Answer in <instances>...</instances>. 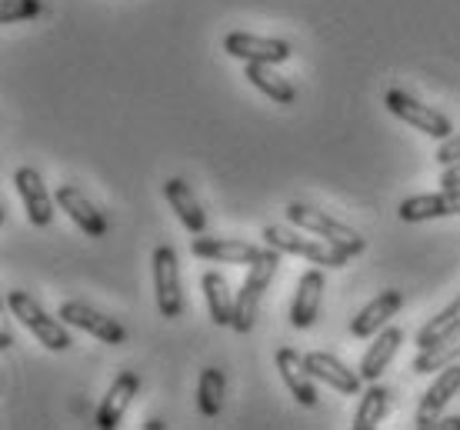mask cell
Returning <instances> with one entry per match:
<instances>
[{
    "instance_id": "6da1fadb",
    "label": "cell",
    "mask_w": 460,
    "mask_h": 430,
    "mask_svg": "<svg viewBox=\"0 0 460 430\" xmlns=\"http://www.w3.org/2000/svg\"><path fill=\"white\" fill-rule=\"evenodd\" d=\"M277 268H280V250L267 244L264 257L253 260L247 277H243V287L237 291V307H234V330L237 334H251L253 324H257V314H261V301L264 294L270 291V280H274Z\"/></svg>"
},
{
    "instance_id": "7a4b0ae2",
    "label": "cell",
    "mask_w": 460,
    "mask_h": 430,
    "mask_svg": "<svg viewBox=\"0 0 460 430\" xmlns=\"http://www.w3.org/2000/svg\"><path fill=\"white\" fill-rule=\"evenodd\" d=\"M7 307H11V314L21 320L31 334H34L40 344H44L47 350H70V330L67 324L60 320V317H50L40 307V303L31 297L27 291H11L7 294Z\"/></svg>"
},
{
    "instance_id": "3957f363",
    "label": "cell",
    "mask_w": 460,
    "mask_h": 430,
    "mask_svg": "<svg viewBox=\"0 0 460 430\" xmlns=\"http://www.w3.org/2000/svg\"><path fill=\"white\" fill-rule=\"evenodd\" d=\"M264 241L270 247H277L280 254H297L307 257L311 264H323V268H344L350 257H357L354 250L347 247H337L331 241H314V237H300V233L288 231V227H277V224H267L264 227Z\"/></svg>"
},
{
    "instance_id": "277c9868",
    "label": "cell",
    "mask_w": 460,
    "mask_h": 430,
    "mask_svg": "<svg viewBox=\"0 0 460 430\" xmlns=\"http://www.w3.org/2000/svg\"><path fill=\"white\" fill-rule=\"evenodd\" d=\"M288 221L297 227V231H307L314 237H323V241H331L337 247H347V250H354V254H364L367 250V241L354 231V227H347V224L334 221L331 214H323L317 207H307V204H288Z\"/></svg>"
},
{
    "instance_id": "5b68a950",
    "label": "cell",
    "mask_w": 460,
    "mask_h": 430,
    "mask_svg": "<svg viewBox=\"0 0 460 430\" xmlns=\"http://www.w3.org/2000/svg\"><path fill=\"white\" fill-rule=\"evenodd\" d=\"M384 107H387L394 117H401L403 124H411L414 130L427 134V137H434V140L454 137V124H450L447 117L440 114V110H434V107L420 104L417 97H411V93L401 91V87H391V91L384 93Z\"/></svg>"
},
{
    "instance_id": "8992f818",
    "label": "cell",
    "mask_w": 460,
    "mask_h": 430,
    "mask_svg": "<svg viewBox=\"0 0 460 430\" xmlns=\"http://www.w3.org/2000/svg\"><path fill=\"white\" fill-rule=\"evenodd\" d=\"M154 291H157V311L164 320H177L184 314V291H181V264L171 244L154 250Z\"/></svg>"
},
{
    "instance_id": "52a82bcc",
    "label": "cell",
    "mask_w": 460,
    "mask_h": 430,
    "mask_svg": "<svg viewBox=\"0 0 460 430\" xmlns=\"http://www.w3.org/2000/svg\"><path fill=\"white\" fill-rule=\"evenodd\" d=\"M58 317L67 327H77V330H84V334H91V338H97V340H104V344H111V347L127 344V327L120 324V320H114V317L93 311L91 303L67 301L64 307H60Z\"/></svg>"
},
{
    "instance_id": "ba28073f",
    "label": "cell",
    "mask_w": 460,
    "mask_h": 430,
    "mask_svg": "<svg viewBox=\"0 0 460 430\" xmlns=\"http://www.w3.org/2000/svg\"><path fill=\"white\" fill-rule=\"evenodd\" d=\"M224 50H227L230 57L243 60V64H284V60L294 57V47L288 40L243 34V31H230L224 37Z\"/></svg>"
},
{
    "instance_id": "9c48e42d",
    "label": "cell",
    "mask_w": 460,
    "mask_h": 430,
    "mask_svg": "<svg viewBox=\"0 0 460 430\" xmlns=\"http://www.w3.org/2000/svg\"><path fill=\"white\" fill-rule=\"evenodd\" d=\"M460 214V187H440L438 194H417L401 200L397 217L403 224H424L438 217H457Z\"/></svg>"
},
{
    "instance_id": "30bf717a",
    "label": "cell",
    "mask_w": 460,
    "mask_h": 430,
    "mask_svg": "<svg viewBox=\"0 0 460 430\" xmlns=\"http://www.w3.org/2000/svg\"><path fill=\"white\" fill-rule=\"evenodd\" d=\"M460 391V364H447L444 371L438 373V381L427 387V394L420 397V404H417V417H414V427L420 430H430L438 427L440 414H444V408H447L450 400L457 397Z\"/></svg>"
},
{
    "instance_id": "8fae6325",
    "label": "cell",
    "mask_w": 460,
    "mask_h": 430,
    "mask_svg": "<svg viewBox=\"0 0 460 430\" xmlns=\"http://www.w3.org/2000/svg\"><path fill=\"white\" fill-rule=\"evenodd\" d=\"M13 184H17V194H21V200H23L27 221L34 224V227H50V221H54V204H58V200L50 197L44 177L37 174L34 167H21V171L13 174Z\"/></svg>"
},
{
    "instance_id": "7c38bea8",
    "label": "cell",
    "mask_w": 460,
    "mask_h": 430,
    "mask_svg": "<svg viewBox=\"0 0 460 430\" xmlns=\"http://www.w3.org/2000/svg\"><path fill=\"white\" fill-rule=\"evenodd\" d=\"M267 247L247 244V241H234V237H194L190 254L200 260H214V264H253L264 257Z\"/></svg>"
},
{
    "instance_id": "4fadbf2b",
    "label": "cell",
    "mask_w": 460,
    "mask_h": 430,
    "mask_svg": "<svg viewBox=\"0 0 460 430\" xmlns=\"http://www.w3.org/2000/svg\"><path fill=\"white\" fill-rule=\"evenodd\" d=\"M304 364H307V371H311L314 381H321L323 387H334L337 394H347V397L360 394V384H364V377L350 371L347 364L337 361L334 354L311 350V354H304Z\"/></svg>"
},
{
    "instance_id": "5bb4252c",
    "label": "cell",
    "mask_w": 460,
    "mask_h": 430,
    "mask_svg": "<svg viewBox=\"0 0 460 430\" xmlns=\"http://www.w3.org/2000/svg\"><path fill=\"white\" fill-rule=\"evenodd\" d=\"M54 200H58V207L67 214L70 221L77 224L87 237H104L107 233V217L101 214V210L93 207L91 200L84 197V190L81 187H74V184H60L58 187V194H54Z\"/></svg>"
},
{
    "instance_id": "9a60e30c",
    "label": "cell",
    "mask_w": 460,
    "mask_h": 430,
    "mask_svg": "<svg viewBox=\"0 0 460 430\" xmlns=\"http://www.w3.org/2000/svg\"><path fill=\"white\" fill-rule=\"evenodd\" d=\"M277 371H280L290 394L297 397L300 408L317 404V387H314V377L307 371V364H304V354H297L294 347H280L277 350Z\"/></svg>"
},
{
    "instance_id": "2e32d148",
    "label": "cell",
    "mask_w": 460,
    "mask_h": 430,
    "mask_svg": "<svg viewBox=\"0 0 460 430\" xmlns=\"http://www.w3.org/2000/svg\"><path fill=\"white\" fill-rule=\"evenodd\" d=\"M323 291H327V284H323L321 270H307L297 280V291H294V301H290V324L297 327V330H307L317 320Z\"/></svg>"
},
{
    "instance_id": "e0dca14e",
    "label": "cell",
    "mask_w": 460,
    "mask_h": 430,
    "mask_svg": "<svg viewBox=\"0 0 460 430\" xmlns=\"http://www.w3.org/2000/svg\"><path fill=\"white\" fill-rule=\"evenodd\" d=\"M140 391V377L134 371H120L117 373V381L111 384L107 397L101 400V408H97V427L101 430H114L120 424V417L127 414L130 408V400L137 397Z\"/></svg>"
},
{
    "instance_id": "ac0fdd59",
    "label": "cell",
    "mask_w": 460,
    "mask_h": 430,
    "mask_svg": "<svg viewBox=\"0 0 460 430\" xmlns=\"http://www.w3.org/2000/svg\"><path fill=\"white\" fill-rule=\"evenodd\" d=\"M401 344H403L401 327H384L380 334H374V344L367 347L364 361H360V367H357V373L364 377V384H374V381H380V373L391 367V361L397 357Z\"/></svg>"
},
{
    "instance_id": "d6986e66",
    "label": "cell",
    "mask_w": 460,
    "mask_h": 430,
    "mask_svg": "<svg viewBox=\"0 0 460 430\" xmlns=\"http://www.w3.org/2000/svg\"><path fill=\"white\" fill-rule=\"evenodd\" d=\"M403 307V294L401 291H384L377 294L374 301L360 311V314L350 320V334H354L357 340H367L374 338V334H380V327L387 324L391 317H397V311Z\"/></svg>"
},
{
    "instance_id": "ffe728a7",
    "label": "cell",
    "mask_w": 460,
    "mask_h": 430,
    "mask_svg": "<svg viewBox=\"0 0 460 430\" xmlns=\"http://www.w3.org/2000/svg\"><path fill=\"white\" fill-rule=\"evenodd\" d=\"M164 200L171 204V210L181 217V224H184L190 233L208 231V214L200 210V204H197L194 190H190V184H187V180H181V177H171V180L164 184Z\"/></svg>"
},
{
    "instance_id": "44dd1931",
    "label": "cell",
    "mask_w": 460,
    "mask_h": 430,
    "mask_svg": "<svg viewBox=\"0 0 460 430\" xmlns=\"http://www.w3.org/2000/svg\"><path fill=\"white\" fill-rule=\"evenodd\" d=\"M243 77L264 93V97H270L274 104H294V101H297V87H294L288 77H280L274 70V64H247V67H243Z\"/></svg>"
},
{
    "instance_id": "7402d4cb",
    "label": "cell",
    "mask_w": 460,
    "mask_h": 430,
    "mask_svg": "<svg viewBox=\"0 0 460 430\" xmlns=\"http://www.w3.org/2000/svg\"><path fill=\"white\" fill-rule=\"evenodd\" d=\"M200 287H204V297H208L210 320H214L217 327L234 324V307H237V297H230V287H227V280H224V274L208 270V274L200 277Z\"/></svg>"
},
{
    "instance_id": "603a6c76",
    "label": "cell",
    "mask_w": 460,
    "mask_h": 430,
    "mask_svg": "<svg viewBox=\"0 0 460 430\" xmlns=\"http://www.w3.org/2000/svg\"><path fill=\"white\" fill-rule=\"evenodd\" d=\"M224 391H227V377L220 367H204L197 377V408L204 417H217L224 410Z\"/></svg>"
},
{
    "instance_id": "cb8c5ba5",
    "label": "cell",
    "mask_w": 460,
    "mask_h": 430,
    "mask_svg": "<svg viewBox=\"0 0 460 430\" xmlns=\"http://www.w3.org/2000/svg\"><path fill=\"white\" fill-rule=\"evenodd\" d=\"M387 410H391V391H387V387H380L377 381H374V384L364 391V397H360V408H357L354 424H350V427L354 430H374L380 420L387 417Z\"/></svg>"
},
{
    "instance_id": "d4e9b609",
    "label": "cell",
    "mask_w": 460,
    "mask_h": 430,
    "mask_svg": "<svg viewBox=\"0 0 460 430\" xmlns=\"http://www.w3.org/2000/svg\"><path fill=\"white\" fill-rule=\"evenodd\" d=\"M457 357H460V330H454V334H447L444 340H438V344H430V347L420 350V354L414 357V364H411V371L414 373L444 371V367L454 364Z\"/></svg>"
},
{
    "instance_id": "484cf974",
    "label": "cell",
    "mask_w": 460,
    "mask_h": 430,
    "mask_svg": "<svg viewBox=\"0 0 460 430\" xmlns=\"http://www.w3.org/2000/svg\"><path fill=\"white\" fill-rule=\"evenodd\" d=\"M454 330H460V297L454 303H447L438 317H430V320L420 327V334H417V347L420 350L430 347V344L444 340L447 334H454Z\"/></svg>"
},
{
    "instance_id": "4316f807",
    "label": "cell",
    "mask_w": 460,
    "mask_h": 430,
    "mask_svg": "<svg viewBox=\"0 0 460 430\" xmlns=\"http://www.w3.org/2000/svg\"><path fill=\"white\" fill-rule=\"evenodd\" d=\"M40 13H44V0H4L0 4V23L34 21Z\"/></svg>"
},
{
    "instance_id": "83f0119b",
    "label": "cell",
    "mask_w": 460,
    "mask_h": 430,
    "mask_svg": "<svg viewBox=\"0 0 460 430\" xmlns=\"http://www.w3.org/2000/svg\"><path fill=\"white\" fill-rule=\"evenodd\" d=\"M454 161H460V134L440 140V147H438V163L447 167V163H454Z\"/></svg>"
},
{
    "instance_id": "f1b7e54d",
    "label": "cell",
    "mask_w": 460,
    "mask_h": 430,
    "mask_svg": "<svg viewBox=\"0 0 460 430\" xmlns=\"http://www.w3.org/2000/svg\"><path fill=\"white\" fill-rule=\"evenodd\" d=\"M440 187H460V161L447 163L444 174H440Z\"/></svg>"
},
{
    "instance_id": "f546056e",
    "label": "cell",
    "mask_w": 460,
    "mask_h": 430,
    "mask_svg": "<svg viewBox=\"0 0 460 430\" xmlns=\"http://www.w3.org/2000/svg\"><path fill=\"white\" fill-rule=\"evenodd\" d=\"M438 427L440 430H460V417H444V420H438Z\"/></svg>"
},
{
    "instance_id": "4dcf8cb0",
    "label": "cell",
    "mask_w": 460,
    "mask_h": 430,
    "mask_svg": "<svg viewBox=\"0 0 460 430\" xmlns=\"http://www.w3.org/2000/svg\"><path fill=\"white\" fill-rule=\"evenodd\" d=\"M11 344H13V338H11V330H4V334H0V347L7 350V347H11Z\"/></svg>"
},
{
    "instance_id": "1f68e13d",
    "label": "cell",
    "mask_w": 460,
    "mask_h": 430,
    "mask_svg": "<svg viewBox=\"0 0 460 430\" xmlns=\"http://www.w3.org/2000/svg\"><path fill=\"white\" fill-rule=\"evenodd\" d=\"M144 427H147V430H164V427H167V424H164V420H147Z\"/></svg>"
}]
</instances>
